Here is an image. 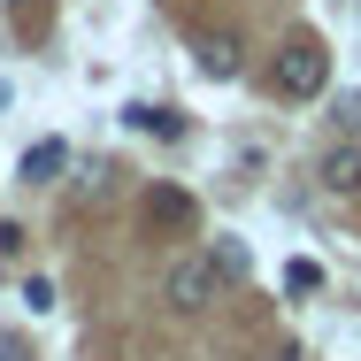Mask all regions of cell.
<instances>
[{"label":"cell","mask_w":361,"mask_h":361,"mask_svg":"<svg viewBox=\"0 0 361 361\" xmlns=\"http://www.w3.org/2000/svg\"><path fill=\"white\" fill-rule=\"evenodd\" d=\"M323 85H331V54L315 39H292L285 54H277V70H269V92L277 100H315Z\"/></svg>","instance_id":"1"},{"label":"cell","mask_w":361,"mask_h":361,"mask_svg":"<svg viewBox=\"0 0 361 361\" xmlns=\"http://www.w3.org/2000/svg\"><path fill=\"white\" fill-rule=\"evenodd\" d=\"M216 262H200V254H185V262H169V307H177V315H200V307H208V300H216Z\"/></svg>","instance_id":"2"},{"label":"cell","mask_w":361,"mask_h":361,"mask_svg":"<svg viewBox=\"0 0 361 361\" xmlns=\"http://www.w3.org/2000/svg\"><path fill=\"white\" fill-rule=\"evenodd\" d=\"M192 216H200L192 192H177V185H154V192H146V223H154V231H192Z\"/></svg>","instance_id":"3"},{"label":"cell","mask_w":361,"mask_h":361,"mask_svg":"<svg viewBox=\"0 0 361 361\" xmlns=\"http://www.w3.org/2000/svg\"><path fill=\"white\" fill-rule=\"evenodd\" d=\"M62 161H70V146H62V139L23 146V185H54V177H62Z\"/></svg>","instance_id":"4"},{"label":"cell","mask_w":361,"mask_h":361,"mask_svg":"<svg viewBox=\"0 0 361 361\" xmlns=\"http://www.w3.org/2000/svg\"><path fill=\"white\" fill-rule=\"evenodd\" d=\"M123 116H131V131H146V139H185V116H177V108L139 100V108H123Z\"/></svg>","instance_id":"5"},{"label":"cell","mask_w":361,"mask_h":361,"mask_svg":"<svg viewBox=\"0 0 361 361\" xmlns=\"http://www.w3.org/2000/svg\"><path fill=\"white\" fill-rule=\"evenodd\" d=\"M200 70L208 77H238L246 70V47H238V39H200Z\"/></svg>","instance_id":"6"},{"label":"cell","mask_w":361,"mask_h":361,"mask_svg":"<svg viewBox=\"0 0 361 361\" xmlns=\"http://www.w3.org/2000/svg\"><path fill=\"white\" fill-rule=\"evenodd\" d=\"M323 185H331V192H361V146H338V154L323 161Z\"/></svg>","instance_id":"7"},{"label":"cell","mask_w":361,"mask_h":361,"mask_svg":"<svg viewBox=\"0 0 361 361\" xmlns=\"http://www.w3.org/2000/svg\"><path fill=\"white\" fill-rule=\"evenodd\" d=\"M208 262H216V277H231V285H238V277H246V246H216V254H208Z\"/></svg>","instance_id":"8"},{"label":"cell","mask_w":361,"mask_h":361,"mask_svg":"<svg viewBox=\"0 0 361 361\" xmlns=\"http://www.w3.org/2000/svg\"><path fill=\"white\" fill-rule=\"evenodd\" d=\"M315 285H323L315 262H285V292H315Z\"/></svg>","instance_id":"9"},{"label":"cell","mask_w":361,"mask_h":361,"mask_svg":"<svg viewBox=\"0 0 361 361\" xmlns=\"http://www.w3.org/2000/svg\"><path fill=\"white\" fill-rule=\"evenodd\" d=\"M23 307L47 315V307H54V285H47V277H23Z\"/></svg>","instance_id":"10"},{"label":"cell","mask_w":361,"mask_h":361,"mask_svg":"<svg viewBox=\"0 0 361 361\" xmlns=\"http://www.w3.org/2000/svg\"><path fill=\"white\" fill-rule=\"evenodd\" d=\"M23 254V223H0V262H16Z\"/></svg>","instance_id":"11"},{"label":"cell","mask_w":361,"mask_h":361,"mask_svg":"<svg viewBox=\"0 0 361 361\" xmlns=\"http://www.w3.org/2000/svg\"><path fill=\"white\" fill-rule=\"evenodd\" d=\"M338 123H346V131H361V92H346V100H338Z\"/></svg>","instance_id":"12"},{"label":"cell","mask_w":361,"mask_h":361,"mask_svg":"<svg viewBox=\"0 0 361 361\" xmlns=\"http://www.w3.org/2000/svg\"><path fill=\"white\" fill-rule=\"evenodd\" d=\"M269 361H300V346H277V354H269Z\"/></svg>","instance_id":"13"},{"label":"cell","mask_w":361,"mask_h":361,"mask_svg":"<svg viewBox=\"0 0 361 361\" xmlns=\"http://www.w3.org/2000/svg\"><path fill=\"white\" fill-rule=\"evenodd\" d=\"M8 8H16V16H31V0H8Z\"/></svg>","instance_id":"14"}]
</instances>
